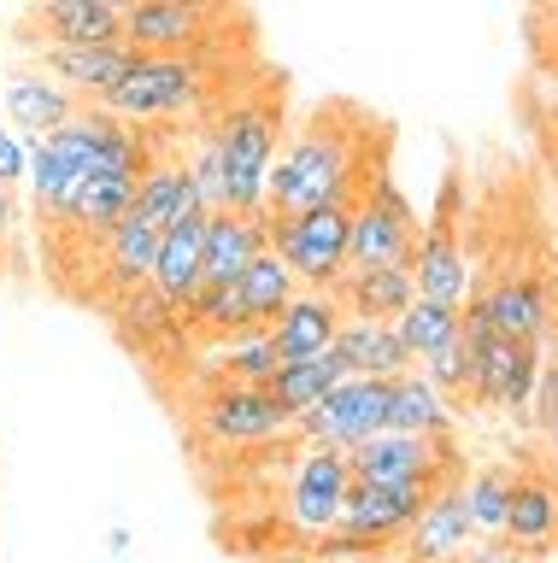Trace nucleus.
<instances>
[{
    "mask_svg": "<svg viewBox=\"0 0 558 563\" xmlns=\"http://www.w3.org/2000/svg\"><path fill=\"white\" fill-rule=\"evenodd\" d=\"M371 130L376 123L353 112V106L311 112L276 153L265 211L288 218V211H311V206H353L371 188V176L389 165V141H371Z\"/></svg>",
    "mask_w": 558,
    "mask_h": 563,
    "instance_id": "1",
    "label": "nucleus"
},
{
    "mask_svg": "<svg viewBox=\"0 0 558 563\" xmlns=\"http://www.w3.org/2000/svg\"><path fill=\"white\" fill-rule=\"evenodd\" d=\"M218 165H223V206L265 211L276 141H283V95H241L218 112L212 130Z\"/></svg>",
    "mask_w": 558,
    "mask_h": 563,
    "instance_id": "2",
    "label": "nucleus"
},
{
    "mask_svg": "<svg viewBox=\"0 0 558 563\" xmlns=\"http://www.w3.org/2000/svg\"><path fill=\"white\" fill-rule=\"evenodd\" d=\"M200 100H206V53L183 47V53H135V65L95 106H107L124 123H165L195 112Z\"/></svg>",
    "mask_w": 558,
    "mask_h": 563,
    "instance_id": "3",
    "label": "nucleus"
},
{
    "mask_svg": "<svg viewBox=\"0 0 558 563\" xmlns=\"http://www.w3.org/2000/svg\"><path fill=\"white\" fill-rule=\"evenodd\" d=\"M464 341L477 352V387L470 399L477 405H494V411H535V387H540V346L529 341H512L488 323V311L477 299H464Z\"/></svg>",
    "mask_w": 558,
    "mask_h": 563,
    "instance_id": "4",
    "label": "nucleus"
},
{
    "mask_svg": "<svg viewBox=\"0 0 558 563\" xmlns=\"http://www.w3.org/2000/svg\"><path fill=\"white\" fill-rule=\"evenodd\" d=\"M424 218L406 200V188L394 183V170L382 165L371 188L353 200V241H347V264H412Z\"/></svg>",
    "mask_w": 558,
    "mask_h": 563,
    "instance_id": "5",
    "label": "nucleus"
},
{
    "mask_svg": "<svg viewBox=\"0 0 558 563\" xmlns=\"http://www.w3.org/2000/svg\"><path fill=\"white\" fill-rule=\"evenodd\" d=\"M347 241H353V206H311L271 218V246L306 288H336L347 271Z\"/></svg>",
    "mask_w": 558,
    "mask_h": 563,
    "instance_id": "6",
    "label": "nucleus"
},
{
    "mask_svg": "<svg viewBox=\"0 0 558 563\" xmlns=\"http://www.w3.org/2000/svg\"><path fill=\"white\" fill-rule=\"evenodd\" d=\"M195 429L223 452H241V446H271L294 429V417L271 399L265 382H212V394L200 399V417Z\"/></svg>",
    "mask_w": 558,
    "mask_h": 563,
    "instance_id": "7",
    "label": "nucleus"
},
{
    "mask_svg": "<svg viewBox=\"0 0 558 563\" xmlns=\"http://www.w3.org/2000/svg\"><path fill=\"white\" fill-rule=\"evenodd\" d=\"M376 429H389V376H347L341 387L294 417L300 446H341L353 452L359 440H371Z\"/></svg>",
    "mask_w": 558,
    "mask_h": 563,
    "instance_id": "8",
    "label": "nucleus"
},
{
    "mask_svg": "<svg viewBox=\"0 0 558 563\" xmlns=\"http://www.w3.org/2000/svg\"><path fill=\"white\" fill-rule=\"evenodd\" d=\"M353 482H389V487H435L452 470V434H406L376 429L353 452Z\"/></svg>",
    "mask_w": 558,
    "mask_h": 563,
    "instance_id": "9",
    "label": "nucleus"
},
{
    "mask_svg": "<svg viewBox=\"0 0 558 563\" xmlns=\"http://www.w3.org/2000/svg\"><path fill=\"white\" fill-rule=\"evenodd\" d=\"M412 276H417V294L441 299V306H464L477 294V276H470V258L459 241V194H452V183L441 194V206H435V218L424 223V235H417Z\"/></svg>",
    "mask_w": 558,
    "mask_h": 563,
    "instance_id": "10",
    "label": "nucleus"
},
{
    "mask_svg": "<svg viewBox=\"0 0 558 563\" xmlns=\"http://www.w3.org/2000/svg\"><path fill=\"white\" fill-rule=\"evenodd\" d=\"M347 487H353V457L341 446H306L294 457V482H288V522L300 534L329 540L341 522Z\"/></svg>",
    "mask_w": 558,
    "mask_h": 563,
    "instance_id": "11",
    "label": "nucleus"
},
{
    "mask_svg": "<svg viewBox=\"0 0 558 563\" xmlns=\"http://www.w3.org/2000/svg\"><path fill=\"white\" fill-rule=\"evenodd\" d=\"M424 499H429V487L353 482V487H347V505H341L336 534L353 540V545H364V552H376V545H394V540H406V528L417 522Z\"/></svg>",
    "mask_w": 558,
    "mask_h": 563,
    "instance_id": "12",
    "label": "nucleus"
},
{
    "mask_svg": "<svg viewBox=\"0 0 558 563\" xmlns=\"http://www.w3.org/2000/svg\"><path fill=\"white\" fill-rule=\"evenodd\" d=\"M470 540H477V522H470V505H464V482H459V470H447L429 487L417 522L406 528V558L412 563H452V558H464Z\"/></svg>",
    "mask_w": 558,
    "mask_h": 563,
    "instance_id": "13",
    "label": "nucleus"
},
{
    "mask_svg": "<svg viewBox=\"0 0 558 563\" xmlns=\"http://www.w3.org/2000/svg\"><path fill=\"white\" fill-rule=\"evenodd\" d=\"M477 306L488 311V323L512 341H529V346H547L552 334V282L540 271H505L494 276L482 294H470Z\"/></svg>",
    "mask_w": 558,
    "mask_h": 563,
    "instance_id": "14",
    "label": "nucleus"
},
{
    "mask_svg": "<svg viewBox=\"0 0 558 563\" xmlns=\"http://www.w3.org/2000/svg\"><path fill=\"white\" fill-rule=\"evenodd\" d=\"M135 53L142 47L130 35H112V42H47V47H36V65L47 77H59L77 100H100L135 65Z\"/></svg>",
    "mask_w": 558,
    "mask_h": 563,
    "instance_id": "15",
    "label": "nucleus"
},
{
    "mask_svg": "<svg viewBox=\"0 0 558 563\" xmlns=\"http://www.w3.org/2000/svg\"><path fill=\"white\" fill-rule=\"evenodd\" d=\"M147 282L171 299V306L188 311V299L206 288V206H188L160 235V258H153Z\"/></svg>",
    "mask_w": 558,
    "mask_h": 563,
    "instance_id": "16",
    "label": "nucleus"
},
{
    "mask_svg": "<svg viewBox=\"0 0 558 563\" xmlns=\"http://www.w3.org/2000/svg\"><path fill=\"white\" fill-rule=\"evenodd\" d=\"M341 323H347V306H341L336 288H300L271 323L276 358H311V352H329Z\"/></svg>",
    "mask_w": 558,
    "mask_h": 563,
    "instance_id": "17",
    "label": "nucleus"
},
{
    "mask_svg": "<svg viewBox=\"0 0 558 563\" xmlns=\"http://www.w3.org/2000/svg\"><path fill=\"white\" fill-rule=\"evenodd\" d=\"M212 0H135L124 12V35L142 53H183L206 42Z\"/></svg>",
    "mask_w": 558,
    "mask_h": 563,
    "instance_id": "18",
    "label": "nucleus"
},
{
    "mask_svg": "<svg viewBox=\"0 0 558 563\" xmlns=\"http://www.w3.org/2000/svg\"><path fill=\"white\" fill-rule=\"evenodd\" d=\"M135 188H142V176H135V170H89V176H77L72 194H65V206H59L54 223L72 229V235L100 241L135 206Z\"/></svg>",
    "mask_w": 558,
    "mask_h": 563,
    "instance_id": "19",
    "label": "nucleus"
},
{
    "mask_svg": "<svg viewBox=\"0 0 558 563\" xmlns=\"http://www.w3.org/2000/svg\"><path fill=\"white\" fill-rule=\"evenodd\" d=\"M271 246V211H206V282H236Z\"/></svg>",
    "mask_w": 558,
    "mask_h": 563,
    "instance_id": "20",
    "label": "nucleus"
},
{
    "mask_svg": "<svg viewBox=\"0 0 558 563\" xmlns=\"http://www.w3.org/2000/svg\"><path fill=\"white\" fill-rule=\"evenodd\" d=\"M0 106H7L12 130H19L24 141H36L47 130H59V123H72L83 112V100L65 88L59 77H47V70H19V77L7 82V95H0Z\"/></svg>",
    "mask_w": 558,
    "mask_h": 563,
    "instance_id": "21",
    "label": "nucleus"
},
{
    "mask_svg": "<svg viewBox=\"0 0 558 563\" xmlns=\"http://www.w3.org/2000/svg\"><path fill=\"white\" fill-rule=\"evenodd\" d=\"M347 317H376V323H394L400 311L417 299V276L412 264H347L336 282Z\"/></svg>",
    "mask_w": 558,
    "mask_h": 563,
    "instance_id": "22",
    "label": "nucleus"
},
{
    "mask_svg": "<svg viewBox=\"0 0 558 563\" xmlns=\"http://www.w3.org/2000/svg\"><path fill=\"white\" fill-rule=\"evenodd\" d=\"M336 358L347 364V376H400L412 369V346L400 341L394 323H376V317H347L336 329Z\"/></svg>",
    "mask_w": 558,
    "mask_h": 563,
    "instance_id": "23",
    "label": "nucleus"
},
{
    "mask_svg": "<svg viewBox=\"0 0 558 563\" xmlns=\"http://www.w3.org/2000/svg\"><path fill=\"white\" fill-rule=\"evenodd\" d=\"M160 235L165 229L147 218V211H124L107 235H100V258H107V276H112V288H142V282L153 276V258H160Z\"/></svg>",
    "mask_w": 558,
    "mask_h": 563,
    "instance_id": "24",
    "label": "nucleus"
},
{
    "mask_svg": "<svg viewBox=\"0 0 558 563\" xmlns=\"http://www.w3.org/2000/svg\"><path fill=\"white\" fill-rule=\"evenodd\" d=\"M30 30L42 42H112L124 35V12L107 0H30Z\"/></svg>",
    "mask_w": 558,
    "mask_h": 563,
    "instance_id": "25",
    "label": "nucleus"
},
{
    "mask_svg": "<svg viewBox=\"0 0 558 563\" xmlns=\"http://www.w3.org/2000/svg\"><path fill=\"white\" fill-rule=\"evenodd\" d=\"M389 429H406V434H452V405L447 394L435 387L424 369H400L389 376Z\"/></svg>",
    "mask_w": 558,
    "mask_h": 563,
    "instance_id": "26",
    "label": "nucleus"
},
{
    "mask_svg": "<svg viewBox=\"0 0 558 563\" xmlns=\"http://www.w3.org/2000/svg\"><path fill=\"white\" fill-rule=\"evenodd\" d=\"M347 382V364L336 358V346L329 352H311V358H283L265 376V387H271V399L283 405L288 417H300V411H311L329 387H341Z\"/></svg>",
    "mask_w": 558,
    "mask_h": 563,
    "instance_id": "27",
    "label": "nucleus"
},
{
    "mask_svg": "<svg viewBox=\"0 0 558 563\" xmlns=\"http://www.w3.org/2000/svg\"><path fill=\"white\" fill-rule=\"evenodd\" d=\"M505 540L523 552H547L558 540V487L540 475H517L512 482V517H505Z\"/></svg>",
    "mask_w": 558,
    "mask_h": 563,
    "instance_id": "28",
    "label": "nucleus"
},
{
    "mask_svg": "<svg viewBox=\"0 0 558 563\" xmlns=\"http://www.w3.org/2000/svg\"><path fill=\"white\" fill-rule=\"evenodd\" d=\"M188 206H200V188H195L188 158H153V165L142 170V188H135V211H147L160 229H171Z\"/></svg>",
    "mask_w": 558,
    "mask_h": 563,
    "instance_id": "29",
    "label": "nucleus"
},
{
    "mask_svg": "<svg viewBox=\"0 0 558 563\" xmlns=\"http://www.w3.org/2000/svg\"><path fill=\"white\" fill-rule=\"evenodd\" d=\"M188 329L206 334V341H230V334H248L259 329L253 311H248V294H241V282H206V288L188 299Z\"/></svg>",
    "mask_w": 558,
    "mask_h": 563,
    "instance_id": "30",
    "label": "nucleus"
},
{
    "mask_svg": "<svg viewBox=\"0 0 558 563\" xmlns=\"http://www.w3.org/2000/svg\"><path fill=\"white\" fill-rule=\"evenodd\" d=\"M394 329H400V341L412 346V358L424 364V358H435L441 346H452L464 334V306H441V299H424L417 294L406 311L394 317Z\"/></svg>",
    "mask_w": 558,
    "mask_h": 563,
    "instance_id": "31",
    "label": "nucleus"
},
{
    "mask_svg": "<svg viewBox=\"0 0 558 563\" xmlns=\"http://www.w3.org/2000/svg\"><path fill=\"white\" fill-rule=\"evenodd\" d=\"M236 282H241V294H248V311H253V323H259V329H271V323H276V311H283L288 299L306 288V282L283 264V253H276V246H265V253H259Z\"/></svg>",
    "mask_w": 558,
    "mask_h": 563,
    "instance_id": "32",
    "label": "nucleus"
},
{
    "mask_svg": "<svg viewBox=\"0 0 558 563\" xmlns=\"http://www.w3.org/2000/svg\"><path fill=\"white\" fill-rule=\"evenodd\" d=\"M276 364H283V358H276L271 329H248V334L218 341V352H212V382H265Z\"/></svg>",
    "mask_w": 558,
    "mask_h": 563,
    "instance_id": "33",
    "label": "nucleus"
},
{
    "mask_svg": "<svg viewBox=\"0 0 558 563\" xmlns=\"http://www.w3.org/2000/svg\"><path fill=\"white\" fill-rule=\"evenodd\" d=\"M512 470H477L464 482V505H470V522H477V534L488 540H505V517H512Z\"/></svg>",
    "mask_w": 558,
    "mask_h": 563,
    "instance_id": "34",
    "label": "nucleus"
},
{
    "mask_svg": "<svg viewBox=\"0 0 558 563\" xmlns=\"http://www.w3.org/2000/svg\"><path fill=\"white\" fill-rule=\"evenodd\" d=\"M417 369H424V376H429L435 387H441L447 399H470V387H477V352H470L464 334H459L452 346H441L435 358H424Z\"/></svg>",
    "mask_w": 558,
    "mask_h": 563,
    "instance_id": "35",
    "label": "nucleus"
},
{
    "mask_svg": "<svg viewBox=\"0 0 558 563\" xmlns=\"http://www.w3.org/2000/svg\"><path fill=\"white\" fill-rule=\"evenodd\" d=\"M24 176H30V141H19L12 130H0V183L19 188Z\"/></svg>",
    "mask_w": 558,
    "mask_h": 563,
    "instance_id": "36",
    "label": "nucleus"
},
{
    "mask_svg": "<svg viewBox=\"0 0 558 563\" xmlns=\"http://www.w3.org/2000/svg\"><path fill=\"white\" fill-rule=\"evenodd\" d=\"M535 411L547 429H558V352H552V364L540 369V387H535Z\"/></svg>",
    "mask_w": 558,
    "mask_h": 563,
    "instance_id": "37",
    "label": "nucleus"
},
{
    "mask_svg": "<svg viewBox=\"0 0 558 563\" xmlns=\"http://www.w3.org/2000/svg\"><path fill=\"white\" fill-rule=\"evenodd\" d=\"M7 218L12 211H7V183H0V235H7Z\"/></svg>",
    "mask_w": 558,
    "mask_h": 563,
    "instance_id": "38",
    "label": "nucleus"
},
{
    "mask_svg": "<svg viewBox=\"0 0 558 563\" xmlns=\"http://www.w3.org/2000/svg\"><path fill=\"white\" fill-rule=\"evenodd\" d=\"M107 7H118V12H130V7H135V0H107Z\"/></svg>",
    "mask_w": 558,
    "mask_h": 563,
    "instance_id": "39",
    "label": "nucleus"
},
{
    "mask_svg": "<svg viewBox=\"0 0 558 563\" xmlns=\"http://www.w3.org/2000/svg\"><path fill=\"white\" fill-rule=\"evenodd\" d=\"M552 470H558V457H552Z\"/></svg>",
    "mask_w": 558,
    "mask_h": 563,
    "instance_id": "40",
    "label": "nucleus"
}]
</instances>
